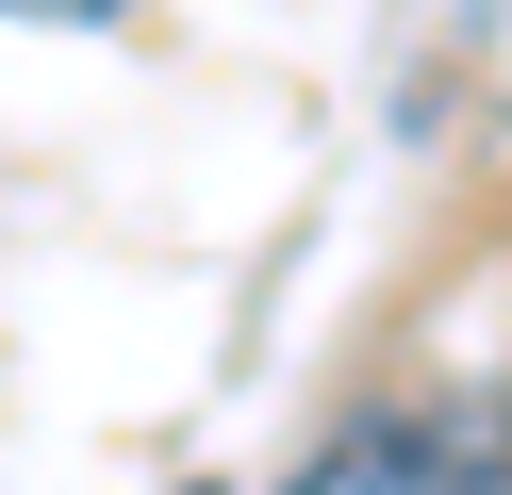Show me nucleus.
<instances>
[{
  "instance_id": "f257e3e1",
  "label": "nucleus",
  "mask_w": 512,
  "mask_h": 495,
  "mask_svg": "<svg viewBox=\"0 0 512 495\" xmlns=\"http://www.w3.org/2000/svg\"><path fill=\"white\" fill-rule=\"evenodd\" d=\"M281 495H512V396H463V380L347 396V413L281 462Z\"/></svg>"
},
{
  "instance_id": "f03ea898",
  "label": "nucleus",
  "mask_w": 512,
  "mask_h": 495,
  "mask_svg": "<svg viewBox=\"0 0 512 495\" xmlns=\"http://www.w3.org/2000/svg\"><path fill=\"white\" fill-rule=\"evenodd\" d=\"M149 0H0V33H133Z\"/></svg>"
},
{
  "instance_id": "7ed1b4c3",
  "label": "nucleus",
  "mask_w": 512,
  "mask_h": 495,
  "mask_svg": "<svg viewBox=\"0 0 512 495\" xmlns=\"http://www.w3.org/2000/svg\"><path fill=\"white\" fill-rule=\"evenodd\" d=\"M182 495H232V479H182Z\"/></svg>"
}]
</instances>
